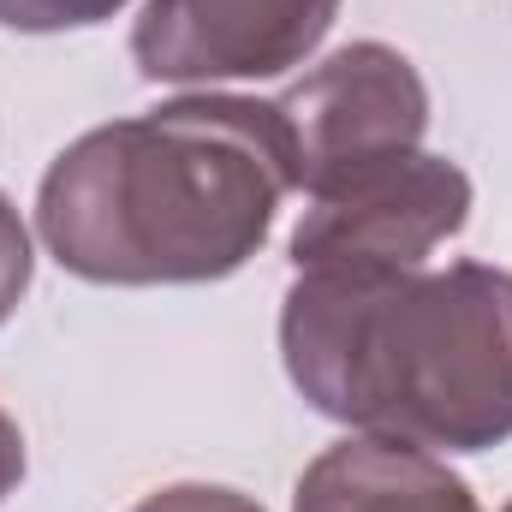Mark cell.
Listing matches in <instances>:
<instances>
[{
    "instance_id": "3",
    "label": "cell",
    "mask_w": 512,
    "mask_h": 512,
    "mask_svg": "<svg viewBox=\"0 0 512 512\" xmlns=\"http://www.w3.org/2000/svg\"><path fill=\"white\" fill-rule=\"evenodd\" d=\"M471 221V173L411 149L322 185L292 233V268H423Z\"/></svg>"
},
{
    "instance_id": "1",
    "label": "cell",
    "mask_w": 512,
    "mask_h": 512,
    "mask_svg": "<svg viewBox=\"0 0 512 512\" xmlns=\"http://www.w3.org/2000/svg\"><path fill=\"white\" fill-rule=\"evenodd\" d=\"M298 191L274 102L179 96L84 131L36 191L48 256L90 286H203L251 262Z\"/></svg>"
},
{
    "instance_id": "10",
    "label": "cell",
    "mask_w": 512,
    "mask_h": 512,
    "mask_svg": "<svg viewBox=\"0 0 512 512\" xmlns=\"http://www.w3.org/2000/svg\"><path fill=\"white\" fill-rule=\"evenodd\" d=\"M18 483H24V435H18V423L0 411V501H6Z\"/></svg>"
},
{
    "instance_id": "8",
    "label": "cell",
    "mask_w": 512,
    "mask_h": 512,
    "mask_svg": "<svg viewBox=\"0 0 512 512\" xmlns=\"http://www.w3.org/2000/svg\"><path fill=\"white\" fill-rule=\"evenodd\" d=\"M30 274H36L30 227H24V215L12 209V197L0 191V328H6V322H12V310L24 304V292H30Z\"/></svg>"
},
{
    "instance_id": "2",
    "label": "cell",
    "mask_w": 512,
    "mask_h": 512,
    "mask_svg": "<svg viewBox=\"0 0 512 512\" xmlns=\"http://www.w3.org/2000/svg\"><path fill=\"white\" fill-rule=\"evenodd\" d=\"M292 387L334 423L429 453L512 441V274L298 268L280 304Z\"/></svg>"
},
{
    "instance_id": "9",
    "label": "cell",
    "mask_w": 512,
    "mask_h": 512,
    "mask_svg": "<svg viewBox=\"0 0 512 512\" xmlns=\"http://www.w3.org/2000/svg\"><path fill=\"white\" fill-rule=\"evenodd\" d=\"M131 512H262V501L221 489V483H167V489L143 495Z\"/></svg>"
},
{
    "instance_id": "6",
    "label": "cell",
    "mask_w": 512,
    "mask_h": 512,
    "mask_svg": "<svg viewBox=\"0 0 512 512\" xmlns=\"http://www.w3.org/2000/svg\"><path fill=\"white\" fill-rule=\"evenodd\" d=\"M292 512H483L471 483L429 447L393 435H346L322 447L298 489Z\"/></svg>"
},
{
    "instance_id": "7",
    "label": "cell",
    "mask_w": 512,
    "mask_h": 512,
    "mask_svg": "<svg viewBox=\"0 0 512 512\" xmlns=\"http://www.w3.org/2000/svg\"><path fill=\"white\" fill-rule=\"evenodd\" d=\"M120 6L131 0H0V24L18 36H60V30H90Z\"/></svg>"
},
{
    "instance_id": "5",
    "label": "cell",
    "mask_w": 512,
    "mask_h": 512,
    "mask_svg": "<svg viewBox=\"0 0 512 512\" xmlns=\"http://www.w3.org/2000/svg\"><path fill=\"white\" fill-rule=\"evenodd\" d=\"M340 18V0H149L131 24V60L149 84H233L304 66Z\"/></svg>"
},
{
    "instance_id": "4",
    "label": "cell",
    "mask_w": 512,
    "mask_h": 512,
    "mask_svg": "<svg viewBox=\"0 0 512 512\" xmlns=\"http://www.w3.org/2000/svg\"><path fill=\"white\" fill-rule=\"evenodd\" d=\"M274 108L286 120V137H292L298 191L316 197L322 185H334L358 167L423 149L429 84L399 48L346 42L316 72H304Z\"/></svg>"
},
{
    "instance_id": "11",
    "label": "cell",
    "mask_w": 512,
    "mask_h": 512,
    "mask_svg": "<svg viewBox=\"0 0 512 512\" xmlns=\"http://www.w3.org/2000/svg\"><path fill=\"white\" fill-rule=\"evenodd\" d=\"M501 512H512V501H507V507H501Z\"/></svg>"
}]
</instances>
